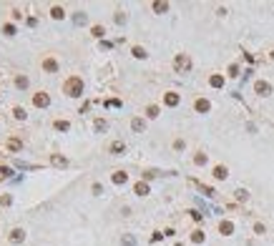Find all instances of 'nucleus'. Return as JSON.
Wrapping results in <instances>:
<instances>
[{
	"mask_svg": "<svg viewBox=\"0 0 274 246\" xmlns=\"http://www.w3.org/2000/svg\"><path fill=\"white\" fill-rule=\"evenodd\" d=\"M35 106H48V96L43 93V96H35Z\"/></svg>",
	"mask_w": 274,
	"mask_h": 246,
	"instance_id": "nucleus-2",
	"label": "nucleus"
},
{
	"mask_svg": "<svg viewBox=\"0 0 274 246\" xmlns=\"http://www.w3.org/2000/svg\"><path fill=\"white\" fill-rule=\"evenodd\" d=\"M23 236H25V234H23V231H20V229H15V231H13V236H10V239H13V241H15V244H18V241H23Z\"/></svg>",
	"mask_w": 274,
	"mask_h": 246,
	"instance_id": "nucleus-3",
	"label": "nucleus"
},
{
	"mask_svg": "<svg viewBox=\"0 0 274 246\" xmlns=\"http://www.w3.org/2000/svg\"><path fill=\"white\" fill-rule=\"evenodd\" d=\"M55 128H58V131H66V128H68V123H66V121H58V123H55Z\"/></svg>",
	"mask_w": 274,
	"mask_h": 246,
	"instance_id": "nucleus-6",
	"label": "nucleus"
},
{
	"mask_svg": "<svg viewBox=\"0 0 274 246\" xmlns=\"http://www.w3.org/2000/svg\"><path fill=\"white\" fill-rule=\"evenodd\" d=\"M15 83H18V88H25V85H28V78H18Z\"/></svg>",
	"mask_w": 274,
	"mask_h": 246,
	"instance_id": "nucleus-5",
	"label": "nucleus"
},
{
	"mask_svg": "<svg viewBox=\"0 0 274 246\" xmlns=\"http://www.w3.org/2000/svg\"><path fill=\"white\" fill-rule=\"evenodd\" d=\"M43 68H45V70H55V60H45Z\"/></svg>",
	"mask_w": 274,
	"mask_h": 246,
	"instance_id": "nucleus-4",
	"label": "nucleus"
},
{
	"mask_svg": "<svg viewBox=\"0 0 274 246\" xmlns=\"http://www.w3.org/2000/svg\"><path fill=\"white\" fill-rule=\"evenodd\" d=\"M66 90H68V96H78V90H81V81H78V78H71L68 85H66Z\"/></svg>",
	"mask_w": 274,
	"mask_h": 246,
	"instance_id": "nucleus-1",
	"label": "nucleus"
}]
</instances>
